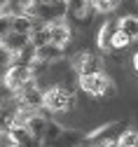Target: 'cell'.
Listing matches in <instances>:
<instances>
[{"label":"cell","mask_w":138,"mask_h":147,"mask_svg":"<svg viewBox=\"0 0 138 147\" xmlns=\"http://www.w3.org/2000/svg\"><path fill=\"white\" fill-rule=\"evenodd\" d=\"M24 126H26V131L31 133V138H35V140H42V138L47 136L49 119H47L45 115H40V110H37V112H26Z\"/></svg>","instance_id":"obj_11"},{"label":"cell","mask_w":138,"mask_h":147,"mask_svg":"<svg viewBox=\"0 0 138 147\" xmlns=\"http://www.w3.org/2000/svg\"><path fill=\"white\" fill-rule=\"evenodd\" d=\"M19 117H21V107L16 105L14 98L7 100V103H0V136L10 133L14 126H21Z\"/></svg>","instance_id":"obj_8"},{"label":"cell","mask_w":138,"mask_h":147,"mask_svg":"<svg viewBox=\"0 0 138 147\" xmlns=\"http://www.w3.org/2000/svg\"><path fill=\"white\" fill-rule=\"evenodd\" d=\"M117 33V21L115 19H108L96 33V47L101 51H112V38Z\"/></svg>","instance_id":"obj_12"},{"label":"cell","mask_w":138,"mask_h":147,"mask_svg":"<svg viewBox=\"0 0 138 147\" xmlns=\"http://www.w3.org/2000/svg\"><path fill=\"white\" fill-rule=\"evenodd\" d=\"M131 65H133V70H136V72H138V51H136V54H133V59H131Z\"/></svg>","instance_id":"obj_18"},{"label":"cell","mask_w":138,"mask_h":147,"mask_svg":"<svg viewBox=\"0 0 138 147\" xmlns=\"http://www.w3.org/2000/svg\"><path fill=\"white\" fill-rule=\"evenodd\" d=\"M126 128V124L124 121H108V124H103V126H98V128H94L91 133H87V140L91 142V145H105V142H117V138H120V133Z\"/></svg>","instance_id":"obj_5"},{"label":"cell","mask_w":138,"mask_h":147,"mask_svg":"<svg viewBox=\"0 0 138 147\" xmlns=\"http://www.w3.org/2000/svg\"><path fill=\"white\" fill-rule=\"evenodd\" d=\"M117 147H138V131L136 128H124L117 138Z\"/></svg>","instance_id":"obj_15"},{"label":"cell","mask_w":138,"mask_h":147,"mask_svg":"<svg viewBox=\"0 0 138 147\" xmlns=\"http://www.w3.org/2000/svg\"><path fill=\"white\" fill-rule=\"evenodd\" d=\"M42 107L49 110V112H54V115H63V112H68L73 107V94L66 86L54 84L42 94Z\"/></svg>","instance_id":"obj_2"},{"label":"cell","mask_w":138,"mask_h":147,"mask_svg":"<svg viewBox=\"0 0 138 147\" xmlns=\"http://www.w3.org/2000/svg\"><path fill=\"white\" fill-rule=\"evenodd\" d=\"M42 3H66V0H42Z\"/></svg>","instance_id":"obj_20"},{"label":"cell","mask_w":138,"mask_h":147,"mask_svg":"<svg viewBox=\"0 0 138 147\" xmlns=\"http://www.w3.org/2000/svg\"><path fill=\"white\" fill-rule=\"evenodd\" d=\"M117 28H120L122 33H126L131 40H138V16L126 14V16H122V19H117Z\"/></svg>","instance_id":"obj_13"},{"label":"cell","mask_w":138,"mask_h":147,"mask_svg":"<svg viewBox=\"0 0 138 147\" xmlns=\"http://www.w3.org/2000/svg\"><path fill=\"white\" fill-rule=\"evenodd\" d=\"M35 80V68L28 65V63H19V61H12L5 70V75H3V86L10 89L12 94L14 91H19L24 84L33 82Z\"/></svg>","instance_id":"obj_1"},{"label":"cell","mask_w":138,"mask_h":147,"mask_svg":"<svg viewBox=\"0 0 138 147\" xmlns=\"http://www.w3.org/2000/svg\"><path fill=\"white\" fill-rule=\"evenodd\" d=\"M45 28H47V38H49L52 45H58V47H63V49H66V45L73 40V30H70V26H68L66 19L47 21Z\"/></svg>","instance_id":"obj_7"},{"label":"cell","mask_w":138,"mask_h":147,"mask_svg":"<svg viewBox=\"0 0 138 147\" xmlns=\"http://www.w3.org/2000/svg\"><path fill=\"white\" fill-rule=\"evenodd\" d=\"M33 49H35L33 51V56H35L33 65H54V63H58L63 59V47L52 45V42L40 45V47H33Z\"/></svg>","instance_id":"obj_9"},{"label":"cell","mask_w":138,"mask_h":147,"mask_svg":"<svg viewBox=\"0 0 138 147\" xmlns=\"http://www.w3.org/2000/svg\"><path fill=\"white\" fill-rule=\"evenodd\" d=\"M42 94L45 91L35 84V80L33 82H28V84H24L19 91H14V100H16V105L21 107V110H28V112H37V110L42 107Z\"/></svg>","instance_id":"obj_4"},{"label":"cell","mask_w":138,"mask_h":147,"mask_svg":"<svg viewBox=\"0 0 138 147\" xmlns=\"http://www.w3.org/2000/svg\"><path fill=\"white\" fill-rule=\"evenodd\" d=\"M77 84L84 94L94 96V98H101V96H108L112 91V80L105 75L103 70L98 72H87V75H77Z\"/></svg>","instance_id":"obj_3"},{"label":"cell","mask_w":138,"mask_h":147,"mask_svg":"<svg viewBox=\"0 0 138 147\" xmlns=\"http://www.w3.org/2000/svg\"><path fill=\"white\" fill-rule=\"evenodd\" d=\"M12 12H0V42H3L5 38H7V35L12 33Z\"/></svg>","instance_id":"obj_16"},{"label":"cell","mask_w":138,"mask_h":147,"mask_svg":"<svg viewBox=\"0 0 138 147\" xmlns=\"http://www.w3.org/2000/svg\"><path fill=\"white\" fill-rule=\"evenodd\" d=\"M122 0H91V9L98 14H110L115 9H120Z\"/></svg>","instance_id":"obj_14"},{"label":"cell","mask_w":138,"mask_h":147,"mask_svg":"<svg viewBox=\"0 0 138 147\" xmlns=\"http://www.w3.org/2000/svg\"><path fill=\"white\" fill-rule=\"evenodd\" d=\"M7 5H10V0H0V12H5Z\"/></svg>","instance_id":"obj_19"},{"label":"cell","mask_w":138,"mask_h":147,"mask_svg":"<svg viewBox=\"0 0 138 147\" xmlns=\"http://www.w3.org/2000/svg\"><path fill=\"white\" fill-rule=\"evenodd\" d=\"M0 138H3V136H0Z\"/></svg>","instance_id":"obj_21"},{"label":"cell","mask_w":138,"mask_h":147,"mask_svg":"<svg viewBox=\"0 0 138 147\" xmlns=\"http://www.w3.org/2000/svg\"><path fill=\"white\" fill-rule=\"evenodd\" d=\"M31 45V35H26V33H16V30H12L7 38L0 42V49H3L10 59H16L19 54H21L26 47Z\"/></svg>","instance_id":"obj_10"},{"label":"cell","mask_w":138,"mask_h":147,"mask_svg":"<svg viewBox=\"0 0 138 147\" xmlns=\"http://www.w3.org/2000/svg\"><path fill=\"white\" fill-rule=\"evenodd\" d=\"M131 42H133V40L129 38V35H126V33H122L120 28H117L115 38H112V49H115V51H122V49H126Z\"/></svg>","instance_id":"obj_17"},{"label":"cell","mask_w":138,"mask_h":147,"mask_svg":"<svg viewBox=\"0 0 138 147\" xmlns=\"http://www.w3.org/2000/svg\"><path fill=\"white\" fill-rule=\"evenodd\" d=\"M70 65H73V70L77 75H87V72L103 70V59L98 54H94V51H77L73 56V61H70Z\"/></svg>","instance_id":"obj_6"}]
</instances>
